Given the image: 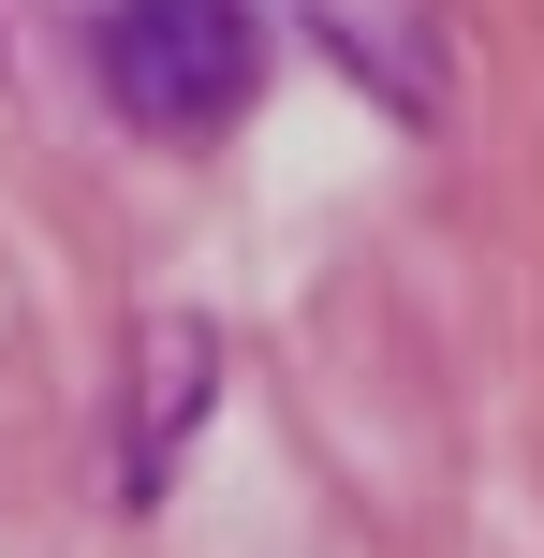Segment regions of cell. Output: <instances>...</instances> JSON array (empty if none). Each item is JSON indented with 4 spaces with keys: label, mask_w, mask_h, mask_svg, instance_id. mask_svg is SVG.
Returning <instances> with one entry per match:
<instances>
[{
    "label": "cell",
    "mask_w": 544,
    "mask_h": 558,
    "mask_svg": "<svg viewBox=\"0 0 544 558\" xmlns=\"http://www.w3.org/2000/svg\"><path fill=\"white\" fill-rule=\"evenodd\" d=\"M88 74H104V104L133 118V133L192 147V133H235V118H251L265 29H251V0H104Z\"/></svg>",
    "instance_id": "6da1fadb"
},
{
    "label": "cell",
    "mask_w": 544,
    "mask_h": 558,
    "mask_svg": "<svg viewBox=\"0 0 544 558\" xmlns=\"http://www.w3.org/2000/svg\"><path fill=\"white\" fill-rule=\"evenodd\" d=\"M206 397H221V324L206 308H147L133 324V441H118V500H162L177 456L206 441Z\"/></svg>",
    "instance_id": "7a4b0ae2"
}]
</instances>
